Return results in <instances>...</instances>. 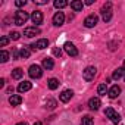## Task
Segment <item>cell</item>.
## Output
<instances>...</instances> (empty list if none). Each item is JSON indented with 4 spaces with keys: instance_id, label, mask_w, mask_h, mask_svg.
Listing matches in <instances>:
<instances>
[{
    "instance_id": "6da1fadb",
    "label": "cell",
    "mask_w": 125,
    "mask_h": 125,
    "mask_svg": "<svg viewBox=\"0 0 125 125\" xmlns=\"http://www.w3.org/2000/svg\"><path fill=\"white\" fill-rule=\"evenodd\" d=\"M28 18H30V15H28V12H25V10H18L16 13H15V18H13V22H15V25H18V27H21V25H24L27 21H28Z\"/></svg>"
},
{
    "instance_id": "7a4b0ae2",
    "label": "cell",
    "mask_w": 125,
    "mask_h": 125,
    "mask_svg": "<svg viewBox=\"0 0 125 125\" xmlns=\"http://www.w3.org/2000/svg\"><path fill=\"white\" fill-rule=\"evenodd\" d=\"M102 18H103V21L104 22H109L110 19H112V3H106L103 8H102Z\"/></svg>"
},
{
    "instance_id": "3957f363",
    "label": "cell",
    "mask_w": 125,
    "mask_h": 125,
    "mask_svg": "<svg viewBox=\"0 0 125 125\" xmlns=\"http://www.w3.org/2000/svg\"><path fill=\"white\" fill-rule=\"evenodd\" d=\"M96 74H97V69H96L94 66H87V68L83 71V78H84L85 81H91V80H94Z\"/></svg>"
},
{
    "instance_id": "277c9868",
    "label": "cell",
    "mask_w": 125,
    "mask_h": 125,
    "mask_svg": "<svg viewBox=\"0 0 125 125\" xmlns=\"http://www.w3.org/2000/svg\"><path fill=\"white\" fill-rule=\"evenodd\" d=\"M104 115H106V116H107L113 124H115V125H118V124H119V121H121V115H119V113H116L112 107H107V109L104 110Z\"/></svg>"
},
{
    "instance_id": "5b68a950",
    "label": "cell",
    "mask_w": 125,
    "mask_h": 125,
    "mask_svg": "<svg viewBox=\"0 0 125 125\" xmlns=\"http://www.w3.org/2000/svg\"><path fill=\"white\" fill-rule=\"evenodd\" d=\"M28 74H30L31 78H41V75H43V69H41V66H38V65H31Z\"/></svg>"
},
{
    "instance_id": "8992f818",
    "label": "cell",
    "mask_w": 125,
    "mask_h": 125,
    "mask_svg": "<svg viewBox=\"0 0 125 125\" xmlns=\"http://www.w3.org/2000/svg\"><path fill=\"white\" fill-rule=\"evenodd\" d=\"M65 24V15L63 12H56L53 15V25L54 27H62Z\"/></svg>"
},
{
    "instance_id": "52a82bcc",
    "label": "cell",
    "mask_w": 125,
    "mask_h": 125,
    "mask_svg": "<svg viewBox=\"0 0 125 125\" xmlns=\"http://www.w3.org/2000/svg\"><path fill=\"white\" fill-rule=\"evenodd\" d=\"M97 21H99V18H97V15H88L85 19H84V25L87 27V28H93L96 24H97Z\"/></svg>"
},
{
    "instance_id": "ba28073f",
    "label": "cell",
    "mask_w": 125,
    "mask_h": 125,
    "mask_svg": "<svg viewBox=\"0 0 125 125\" xmlns=\"http://www.w3.org/2000/svg\"><path fill=\"white\" fill-rule=\"evenodd\" d=\"M63 49H65V52L69 54V56H72V57H75V56H78V50H77V47L72 44V43H65V46H63Z\"/></svg>"
},
{
    "instance_id": "9c48e42d",
    "label": "cell",
    "mask_w": 125,
    "mask_h": 125,
    "mask_svg": "<svg viewBox=\"0 0 125 125\" xmlns=\"http://www.w3.org/2000/svg\"><path fill=\"white\" fill-rule=\"evenodd\" d=\"M41 31H40V28H37V27H28V28H25L24 30V35L25 37H35V35H38Z\"/></svg>"
},
{
    "instance_id": "30bf717a",
    "label": "cell",
    "mask_w": 125,
    "mask_h": 125,
    "mask_svg": "<svg viewBox=\"0 0 125 125\" xmlns=\"http://www.w3.org/2000/svg\"><path fill=\"white\" fill-rule=\"evenodd\" d=\"M31 21H32L35 25H40V24L43 22V12H40V10H34V12L31 13Z\"/></svg>"
},
{
    "instance_id": "8fae6325",
    "label": "cell",
    "mask_w": 125,
    "mask_h": 125,
    "mask_svg": "<svg viewBox=\"0 0 125 125\" xmlns=\"http://www.w3.org/2000/svg\"><path fill=\"white\" fill-rule=\"evenodd\" d=\"M100 106H102V102H100L99 97H91V99L88 100V107H90L91 110H97Z\"/></svg>"
},
{
    "instance_id": "7c38bea8",
    "label": "cell",
    "mask_w": 125,
    "mask_h": 125,
    "mask_svg": "<svg viewBox=\"0 0 125 125\" xmlns=\"http://www.w3.org/2000/svg\"><path fill=\"white\" fill-rule=\"evenodd\" d=\"M72 96H74L72 90H65V91H62V93H60L59 99H60V102H63V103H66V102H69V100L72 99Z\"/></svg>"
},
{
    "instance_id": "4fadbf2b",
    "label": "cell",
    "mask_w": 125,
    "mask_h": 125,
    "mask_svg": "<svg viewBox=\"0 0 125 125\" xmlns=\"http://www.w3.org/2000/svg\"><path fill=\"white\" fill-rule=\"evenodd\" d=\"M107 94H109L110 99H116V97L121 94V87H119V85H112V87L109 88V93H107Z\"/></svg>"
},
{
    "instance_id": "5bb4252c",
    "label": "cell",
    "mask_w": 125,
    "mask_h": 125,
    "mask_svg": "<svg viewBox=\"0 0 125 125\" xmlns=\"http://www.w3.org/2000/svg\"><path fill=\"white\" fill-rule=\"evenodd\" d=\"M31 87H32V84H31L30 81H24V83H21V84L18 85V91H19V93H25V91H30Z\"/></svg>"
},
{
    "instance_id": "9a60e30c",
    "label": "cell",
    "mask_w": 125,
    "mask_h": 125,
    "mask_svg": "<svg viewBox=\"0 0 125 125\" xmlns=\"http://www.w3.org/2000/svg\"><path fill=\"white\" fill-rule=\"evenodd\" d=\"M9 103H10L12 106H19V104L22 103V97H21L19 94H12V96L9 97Z\"/></svg>"
},
{
    "instance_id": "2e32d148",
    "label": "cell",
    "mask_w": 125,
    "mask_h": 125,
    "mask_svg": "<svg viewBox=\"0 0 125 125\" xmlns=\"http://www.w3.org/2000/svg\"><path fill=\"white\" fill-rule=\"evenodd\" d=\"M124 71H125V62H124V66H122V68H118V69H115V72H113L112 78H113L115 81L121 80V78H122V75H124Z\"/></svg>"
},
{
    "instance_id": "e0dca14e",
    "label": "cell",
    "mask_w": 125,
    "mask_h": 125,
    "mask_svg": "<svg viewBox=\"0 0 125 125\" xmlns=\"http://www.w3.org/2000/svg\"><path fill=\"white\" fill-rule=\"evenodd\" d=\"M53 66H54V62H53V59H50V57H44L43 59V68L44 69H53Z\"/></svg>"
},
{
    "instance_id": "ac0fdd59",
    "label": "cell",
    "mask_w": 125,
    "mask_h": 125,
    "mask_svg": "<svg viewBox=\"0 0 125 125\" xmlns=\"http://www.w3.org/2000/svg\"><path fill=\"white\" fill-rule=\"evenodd\" d=\"M83 6H84V3H83V2H80V0H74V2H71V8H72L75 12L83 10Z\"/></svg>"
},
{
    "instance_id": "d6986e66",
    "label": "cell",
    "mask_w": 125,
    "mask_h": 125,
    "mask_svg": "<svg viewBox=\"0 0 125 125\" xmlns=\"http://www.w3.org/2000/svg\"><path fill=\"white\" fill-rule=\"evenodd\" d=\"M47 46H49V40H46V38H40V40L35 43V47H37V49H40V50L46 49Z\"/></svg>"
},
{
    "instance_id": "ffe728a7",
    "label": "cell",
    "mask_w": 125,
    "mask_h": 125,
    "mask_svg": "<svg viewBox=\"0 0 125 125\" xmlns=\"http://www.w3.org/2000/svg\"><path fill=\"white\" fill-rule=\"evenodd\" d=\"M22 75H24V71H22L21 68H15V69L12 71V78H13V80H21Z\"/></svg>"
},
{
    "instance_id": "44dd1931",
    "label": "cell",
    "mask_w": 125,
    "mask_h": 125,
    "mask_svg": "<svg viewBox=\"0 0 125 125\" xmlns=\"http://www.w3.org/2000/svg\"><path fill=\"white\" fill-rule=\"evenodd\" d=\"M97 93H99V96H106V93H109L107 85H106L104 83H102V84L97 87Z\"/></svg>"
},
{
    "instance_id": "7402d4cb",
    "label": "cell",
    "mask_w": 125,
    "mask_h": 125,
    "mask_svg": "<svg viewBox=\"0 0 125 125\" xmlns=\"http://www.w3.org/2000/svg\"><path fill=\"white\" fill-rule=\"evenodd\" d=\"M47 85H49L50 90H56V88L59 87V81H57L56 78H50V80L47 81Z\"/></svg>"
},
{
    "instance_id": "603a6c76",
    "label": "cell",
    "mask_w": 125,
    "mask_h": 125,
    "mask_svg": "<svg viewBox=\"0 0 125 125\" xmlns=\"http://www.w3.org/2000/svg\"><path fill=\"white\" fill-rule=\"evenodd\" d=\"M56 106H57V102H56L54 99H49V100L46 102V109H49V110L56 109Z\"/></svg>"
},
{
    "instance_id": "cb8c5ba5",
    "label": "cell",
    "mask_w": 125,
    "mask_h": 125,
    "mask_svg": "<svg viewBox=\"0 0 125 125\" xmlns=\"http://www.w3.org/2000/svg\"><path fill=\"white\" fill-rule=\"evenodd\" d=\"M68 6V2L66 0H56L54 2V8L56 9H63V8H66Z\"/></svg>"
},
{
    "instance_id": "d4e9b609",
    "label": "cell",
    "mask_w": 125,
    "mask_h": 125,
    "mask_svg": "<svg viewBox=\"0 0 125 125\" xmlns=\"http://www.w3.org/2000/svg\"><path fill=\"white\" fill-rule=\"evenodd\" d=\"M81 125H94V121H93V118L91 116H83V119H81Z\"/></svg>"
},
{
    "instance_id": "484cf974",
    "label": "cell",
    "mask_w": 125,
    "mask_h": 125,
    "mask_svg": "<svg viewBox=\"0 0 125 125\" xmlns=\"http://www.w3.org/2000/svg\"><path fill=\"white\" fill-rule=\"evenodd\" d=\"M30 54H31V53H30V50H28L27 47H22V49L19 50V56H21L22 59H27V57H30Z\"/></svg>"
},
{
    "instance_id": "4316f807",
    "label": "cell",
    "mask_w": 125,
    "mask_h": 125,
    "mask_svg": "<svg viewBox=\"0 0 125 125\" xmlns=\"http://www.w3.org/2000/svg\"><path fill=\"white\" fill-rule=\"evenodd\" d=\"M8 60H9V53L6 50H2V54H0V62L5 63V62H8Z\"/></svg>"
},
{
    "instance_id": "83f0119b",
    "label": "cell",
    "mask_w": 125,
    "mask_h": 125,
    "mask_svg": "<svg viewBox=\"0 0 125 125\" xmlns=\"http://www.w3.org/2000/svg\"><path fill=\"white\" fill-rule=\"evenodd\" d=\"M19 37H21V34H19L18 31H12V32H10V35H9V38H10V40H19Z\"/></svg>"
},
{
    "instance_id": "f1b7e54d",
    "label": "cell",
    "mask_w": 125,
    "mask_h": 125,
    "mask_svg": "<svg viewBox=\"0 0 125 125\" xmlns=\"http://www.w3.org/2000/svg\"><path fill=\"white\" fill-rule=\"evenodd\" d=\"M8 43H9V38L3 35V37H2V40H0V46H2V47H5V46H6Z\"/></svg>"
},
{
    "instance_id": "f546056e",
    "label": "cell",
    "mask_w": 125,
    "mask_h": 125,
    "mask_svg": "<svg viewBox=\"0 0 125 125\" xmlns=\"http://www.w3.org/2000/svg\"><path fill=\"white\" fill-rule=\"evenodd\" d=\"M15 5H16L18 8H22V6H25V5H27V0H16Z\"/></svg>"
},
{
    "instance_id": "4dcf8cb0",
    "label": "cell",
    "mask_w": 125,
    "mask_h": 125,
    "mask_svg": "<svg viewBox=\"0 0 125 125\" xmlns=\"http://www.w3.org/2000/svg\"><path fill=\"white\" fill-rule=\"evenodd\" d=\"M53 54L57 56V57H60V56H62V50H60L59 47H54V49H53Z\"/></svg>"
},
{
    "instance_id": "1f68e13d",
    "label": "cell",
    "mask_w": 125,
    "mask_h": 125,
    "mask_svg": "<svg viewBox=\"0 0 125 125\" xmlns=\"http://www.w3.org/2000/svg\"><path fill=\"white\" fill-rule=\"evenodd\" d=\"M35 5H47V0H34Z\"/></svg>"
},
{
    "instance_id": "d6a6232c",
    "label": "cell",
    "mask_w": 125,
    "mask_h": 125,
    "mask_svg": "<svg viewBox=\"0 0 125 125\" xmlns=\"http://www.w3.org/2000/svg\"><path fill=\"white\" fill-rule=\"evenodd\" d=\"M13 57H15V59H18V57H19V53H18V50H13Z\"/></svg>"
},
{
    "instance_id": "836d02e7",
    "label": "cell",
    "mask_w": 125,
    "mask_h": 125,
    "mask_svg": "<svg viewBox=\"0 0 125 125\" xmlns=\"http://www.w3.org/2000/svg\"><path fill=\"white\" fill-rule=\"evenodd\" d=\"M85 5H93V0H85Z\"/></svg>"
},
{
    "instance_id": "e575fe53",
    "label": "cell",
    "mask_w": 125,
    "mask_h": 125,
    "mask_svg": "<svg viewBox=\"0 0 125 125\" xmlns=\"http://www.w3.org/2000/svg\"><path fill=\"white\" fill-rule=\"evenodd\" d=\"M3 85H5V80L2 78V80H0V87H3Z\"/></svg>"
},
{
    "instance_id": "d590c367",
    "label": "cell",
    "mask_w": 125,
    "mask_h": 125,
    "mask_svg": "<svg viewBox=\"0 0 125 125\" xmlns=\"http://www.w3.org/2000/svg\"><path fill=\"white\" fill-rule=\"evenodd\" d=\"M16 125H28L27 122H19V124H16Z\"/></svg>"
},
{
    "instance_id": "8d00e7d4",
    "label": "cell",
    "mask_w": 125,
    "mask_h": 125,
    "mask_svg": "<svg viewBox=\"0 0 125 125\" xmlns=\"http://www.w3.org/2000/svg\"><path fill=\"white\" fill-rule=\"evenodd\" d=\"M34 125H43V124H41V122H35Z\"/></svg>"
},
{
    "instance_id": "74e56055",
    "label": "cell",
    "mask_w": 125,
    "mask_h": 125,
    "mask_svg": "<svg viewBox=\"0 0 125 125\" xmlns=\"http://www.w3.org/2000/svg\"><path fill=\"white\" fill-rule=\"evenodd\" d=\"M124 78H125V75H124Z\"/></svg>"
}]
</instances>
